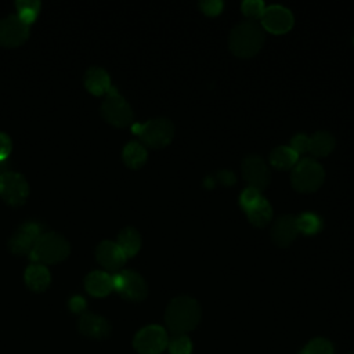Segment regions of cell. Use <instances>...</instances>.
<instances>
[{
    "label": "cell",
    "instance_id": "cell-1",
    "mask_svg": "<svg viewBox=\"0 0 354 354\" xmlns=\"http://www.w3.org/2000/svg\"><path fill=\"white\" fill-rule=\"evenodd\" d=\"M202 310L199 303L189 296L174 297L166 307L165 322L169 330L176 335H185L196 328Z\"/></svg>",
    "mask_w": 354,
    "mask_h": 354
},
{
    "label": "cell",
    "instance_id": "cell-2",
    "mask_svg": "<svg viewBox=\"0 0 354 354\" xmlns=\"http://www.w3.org/2000/svg\"><path fill=\"white\" fill-rule=\"evenodd\" d=\"M266 40L264 29L256 21H243L230 33V50L239 58H250L257 54Z\"/></svg>",
    "mask_w": 354,
    "mask_h": 354
},
{
    "label": "cell",
    "instance_id": "cell-3",
    "mask_svg": "<svg viewBox=\"0 0 354 354\" xmlns=\"http://www.w3.org/2000/svg\"><path fill=\"white\" fill-rule=\"evenodd\" d=\"M71 253L69 242L57 232H44L36 241L29 257L37 264H54L65 260Z\"/></svg>",
    "mask_w": 354,
    "mask_h": 354
},
{
    "label": "cell",
    "instance_id": "cell-4",
    "mask_svg": "<svg viewBox=\"0 0 354 354\" xmlns=\"http://www.w3.org/2000/svg\"><path fill=\"white\" fill-rule=\"evenodd\" d=\"M133 131L145 145L151 148H163L171 142L174 126L166 118H156L142 124H134Z\"/></svg>",
    "mask_w": 354,
    "mask_h": 354
},
{
    "label": "cell",
    "instance_id": "cell-5",
    "mask_svg": "<svg viewBox=\"0 0 354 354\" xmlns=\"http://www.w3.org/2000/svg\"><path fill=\"white\" fill-rule=\"evenodd\" d=\"M324 169L313 158H304L296 163L290 174L292 187L299 192H314L324 183Z\"/></svg>",
    "mask_w": 354,
    "mask_h": 354
},
{
    "label": "cell",
    "instance_id": "cell-6",
    "mask_svg": "<svg viewBox=\"0 0 354 354\" xmlns=\"http://www.w3.org/2000/svg\"><path fill=\"white\" fill-rule=\"evenodd\" d=\"M101 115L109 124L116 127H126L133 122L131 106L113 86H111L106 98L101 104Z\"/></svg>",
    "mask_w": 354,
    "mask_h": 354
},
{
    "label": "cell",
    "instance_id": "cell-7",
    "mask_svg": "<svg viewBox=\"0 0 354 354\" xmlns=\"http://www.w3.org/2000/svg\"><path fill=\"white\" fill-rule=\"evenodd\" d=\"M113 290H116L124 300L141 301L148 295L145 281L140 274L131 270H123L112 275Z\"/></svg>",
    "mask_w": 354,
    "mask_h": 354
},
{
    "label": "cell",
    "instance_id": "cell-8",
    "mask_svg": "<svg viewBox=\"0 0 354 354\" xmlns=\"http://www.w3.org/2000/svg\"><path fill=\"white\" fill-rule=\"evenodd\" d=\"M167 344V332L160 325H147L141 328L133 339V346L140 354H160Z\"/></svg>",
    "mask_w": 354,
    "mask_h": 354
},
{
    "label": "cell",
    "instance_id": "cell-9",
    "mask_svg": "<svg viewBox=\"0 0 354 354\" xmlns=\"http://www.w3.org/2000/svg\"><path fill=\"white\" fill-rule=\"evenodd\" d=\"M29 195V185L25 177L17 171H7L0 176V196L10 206H21Z\"/></svg>",
    "mask_w": 354,
    "mask_h": 354
},
{
    "label": "cell",
    "instance_id": "cell-10",
    "mask_svg": "<svg viewBox=\"0 0 354 354\" xmlns=\"http://www.w3.org/2000/svg\"><path fill=\"white\" fill-rule=\"evenodd\" d=\"M30 25L24 22L17 14L7 15L0 19V46L18 47L24 44L29 36Z\"/></svg>",
    "mask_w": 354,
    "mask_h": 354
},
{
    "label": "cell",
    "instance_id": "cell-11",
    "mask_svg": "<svg viewBox=\"0 0 354 354\" xmlns=\"http://www.w3.org/2000/svg\"><path fill=\"white\" fill-rule=\"evenodd\" d=\"M242 176L249 187L257 191H263L271 181L268 166L257 155H249L242 160Z\"/></svg>",
    "mask_w": 354,
    "mask_h": 354
},
{
    "label": "cell",
    "instance_id": "cell-12",
    "mask_svg": "<svg viewBox=\"0 0 354 354\" xmlns=\"http://www.w3.org/2000/svg\"><path fill=\"white\" fill-rule=\"evenodd\" d=\"M41 235L40 225L35 221H28L19 225L8 241V248L14 254H30L36 241Z\"/></svg>",
    "mask_w": 354,
    "mask_h": 354
},
{
    "label": "cell",
    "instance_id": "cell-13",
    "mask_svg": "<svg viewBox=\"0 0 354 354\" xmlns=\"http://www.w3.org/2000/svg\"><path fill=\"white\" fill-rule=\"evenodd\" d=\"M293 26V15L282 6L267 7L261 15V28L274 33H286Z\"/></svg>",
    "mask_w": 354,
    "mask_h": 354
},
{
    "label": "cell",
    "instance_id": "cell-14",
    "mask_svg": "<svg viewBox=\"0 0 354 354\" xmlns=\"http://www.w3.org/2000/svg\"><path fill=\"white\" fill-rule=\"evenodd\" d=\"M97 261L108 271H118L126 263V256L116 242L102 241L95 249Z\"/></svg>",
    "mask_w": 354,
    "mask_h": 354
},
{
    "label": "cell",
    "instance_id": "cell-15",
    "mask_svg": "<svg viewBox=\"0 0 354 354\" xmlns=\"http://www.w3.org/2000/svg\"><path fill=\"white\" fill-rule=\"evenodd\" d=\"M297 235H299V228H297V220L295 216L286 214L279 217L271 228V239L278 246L290 245Z\"/></svg>",
    "mask_w": 354,
    "mask_h": 354
},
{
    "label": "cell",
    "instance_id": "cell-16",
    "mask_svg": "<svg viewBox=\"0 0 354 354\" xmlns=\"http://www.w3.org/2000/svg\"><path fill=\"white\" fill-rule=\"evenodd\" d=\"M77 328L82 335L90 339H105L111 332V325L108 321L94 313H84L79 318Z\"/></svg>",
    "mask_w": 354,
    "mask_h": 354
},
{
    "label": "cell",
    "instance_id": "cell-17",
    "mask_svg": "<svg viewBox=\"0 0 354 354\" xmlns=\"http://www.w3.org/2000/svg\"><path fill=\"white\" fill-rule=\"evenodd\" d=\"M84 288L94 297H104L113 290L112 275L104 271H91L84 278Z\"/></svg>",
    "mask_w": 354,
    "mask_h": 354
},
{
    "label": "cell",
    "instance_id": "cell-18",
    "mask_svg": "<svg viewBox=\"0 0 354 354\" xmlns=\"http://www.w3.org/2000/svg\"><path fill=\"white\" fill-rule=\"evenodd\" d=\"M84 86L94 95H102L111 88V77L102 68L91 66L84 73Z\"/></svg>",
    "mask_w": 354,
    "mask_h": 354
},
{
    "label": "cell",
    "instance_id": "cell-19",
    "mask_svg": "<svg viewBox=\"0 0 354 354\" xmlns=\"http://www.w3.org/2000/svg\"><path fill=\"white\" fill-rule=\"evenodd\" d=\"M24 279H25L26 286L33 292H44L50 286V282H51L50 271L47 270V267L43 264H37V263L30 264L25 270Z\"/></svg>",
    "mask_w": 354,
    "mask_h": 354
},
{
    "label": "cell",
    "instance_id": "cell-20",
    "mask_svg": "<svg viewBox=\"0 0 354 354\" xmlns=\"http://www.w3.org/2000/svg\"><path fill=\"white\" fill-rule=\"evenodd\" d=\"M243 212L246 213L249 223L254 227H266L272 217L271 205L263 196H260L250 207Z\"/></svg>",
    "mask_w": 354,
    "mask_h": 354
},
{
    "label": "cell",
    "instance_id": "cell-21",
    "mask_svg": "<svg viewBox=\"0 0 354 354\" xmlns=\"http://www.w3.org/2000/svg\"><path fill=\"white\" fill-rule=\"evenodd\" d=\"M116 243L122 249V252L124 253L126 257H133L140 250L141 236L136 228L126 227L120 231Z\"/></svg>",
    "mask_w": 354,
    "mask_h": 354
},
{
    "label": "cell",
    "instance_id": "cell-22",
    "mask_svg": "<svg viewBox=\"0 0 354 354\" xmlns=\"http://www.w3.org/2000/svg\"><path fill=\"white\" fill-rule=\"evenodd\" d=\"M335 148V138L328 131H318L313 137H310L308 152L314 156H326Z\"/></svg>",
    "mask_w": 354,
    "mask_h": 354
},
{
    "label": "cell",
    "instance_id": "cell-23",
    "mask_svg": "<svg viewBox=\"0 0 354 354\" xmlns=\"http://www.w3.org/2000/svg\"><path fill=\"white\" fill-rule=\"evenodd\" d=\"M299 155L290 147H278L270 153L271 166L278 170H288L296 166Z\"/></svg>",
    "mask_w": 354,
    "mask_h": 354
},
{
    "label": "cell",
    "instance_id": "cell-24",
    "mask_svg": "<svg viewBox=\"0 0 354 354\" xmlns=\"http://www.w3.org/2000/svg\"><path fill=\"white\" fill-rule=\"evenodd\" d=\"M123 162L130 169H140L147 160V149L137 141L126 144L123 148Z\"/></svg>",
    "mask_w": 354,
    "mask_h": 354
},
{
    "label": "cell",
    "instance_id": "cell-25",
    "mask_svg": "<svg viewBox=\"0 0 354 354\" xmlns=\"http://www.w3.org/2000/svg\"><path fill=\"white\" fill-rule=\"evenodd\" d=\"M297 220V228L299 232H303L306 235H314L322 228V220L319 216L314 213H303L296 217Z\"/></svg>",
    "mask_w": 354,
    "mask_h": 354
},
{
    "label": "cell",
    "instance_id": "cell-26",
    "mask_svg": "<svg viewBox=\"0 0 354 354\" xmlns=\"http://www.w3.org/2000/svg\"><path fill=\"white\" fill-rule=\"evenodd\" d=\"M17 7V15L26 22L28 25H30L32 22H35L39 10H40V1L37 0H18L15 3Z\"/></svg>",
    "mask_w": 354,
    "mask_h": 354
},
{
    "label": "cell",
    "instance_id": "cell-27",
    "mask_svg": "<svg viewBox=\"0 0 354 354\" xmlns=\"http://www.w3.org/2000/svg\"><path fill=\"white\" fill-rule=\"evenodd\" d=\"M301 354H333V346L325 337H314L304 346Z\"/></svg>",
    "mask_w": 354,
    "mask_h": 354
},
{
    "label": "cell",
    "instance_id": "cell-28",
    "mask_svg": "<svg viewBox=\"0 0 354 354\" xmlns=\"http://www.w3.org/2000/svg\"><path fill=\"white\" fill-rule=\"evenodd\" d=\"M170 354H191L192 342L187 335H176L167 344Z\"/></svg>",
    "mask_w": 354,
    "mask_h": 354
},
{
    "label": "cell",
    "instance_id": "cell-29",
    "mask_svg": "<svg viewBox=\"0 0 354 354\" xmlns=\"http://www.w3.org/2000/svg\"><path fill=\"white\" fill-rule=\"evenodd\" d=\"M266 7L263 1L259 0H246L242 3V12L250 18V21H254L257 18H261Z\"/></svg>",
    "mask_w": 354,
    "mask_h": 354
},
{
    "label": "cell",
    "instance_id": "cell-30",
    "mask_svg": "<svg viewBox=\"0 0 354 354\" xmlns=\"http://www.w3.org/2000/svg\"><path fill=\"white\" fill-rule=\"evenodd\" d=\"M260 191L254 189V188H250L248 187L239 196V205L243 210H246L248 207H250L259 198H260Z\"/></svg>",
    "mask_w": 354,
    "mask_h": 354
},
{
    "label": "cell",
    "instance_id": "cell-31",
    "mask_svg": "<svg viewBox=\"0 0 354 354\" xmlns=\"http://www.w3.org/2000/svg\"><path fill=\"white\" fill-rule=\"evenodd\" d=\"M308 145H310V137L304 134H296L290 140V148L299 155L303 152H308Z\"/></svg>",
    "mask_w": 354,
    "mask_h": 354
},
{
    "label": "cell",
    "instance_id": "cell-32",
    "mask_svg": "<svg viewBox=\"0 0 354 354\" xmlns=\"http://www.w3.org/2000/svg\"><path fill=\"white\" fill-rule=\"evenodd\" d=\"M199 7L207 15H217L223 10V3L221 1H201Z\"/></svg>",
    "mask_w": 354,
    "mask_h": 354
},
{
    "label": "cell",
    "instance_id": "cell-33",
    "mask_svg": "<svg viewBox=\"0 0 354 354\" xmlns=\"http://www.w3.org/2000/svg\"><path fill=\"white\" fill-rule=\"evenodd\" d=\"M11 149H12L11 138L6 133H0V160L8 159Z\"/></svg>",
    "mask_w": 354,
    "mask_h": 354
},
{
    "label": "cell",
    "instance_id": "cell-34",
    "mask_svg": "<svg viewBox=\"0 0 354 354\" xmlns=\"http://www.w3.org/2000/svg\"><path fill=\"white\" fill-rule=\"evenodd\" d=\"M69 308L73 311V313H82L84 308H86V301L82 296H73L71 300H69Z\"/></svg>",
    "mask_w": 354,
    "mask_h": 354
},
{
    "label": "cell",
    "instance_id": "cell-35",
    "mask_svg": "<svg viewBox=\"0 0 354 354\" xmlns=\"http://www.w3.org/2000/svg\"><path fill=\"white\" fill-rule=\"evenodd\" d=\"M217 178H218L224 185H231V184H234V181H235L234 174H232L231 171H227V170L220 171V173L217 174Z\"/></svg>",
    "mask_w": 354,
    "mask_h": 354
},
{
    "label": "cell",
    "instance_id": "cell-36",
    "mask_svg": "<svg viewBox=\"0 0 354 354\" xmlns=\"http://www.w3.org/2000/svg\"><path fill=\"white\" fill-rule=\"evenodd\" d=\"M8 167H10V160H8V159L0 160V176L4 174V173H7V171H10Z\"/></svg>",
    "mask_w": 354,
    "mask_h": 354
},
{
    "label": "cell",
    "instance_id": "cell-37",
    "mask_svg": "<svg viewBox=\"0 0 354 354\" xmlns=\"http://www.w3.org/2000/svg\"><path fill=\"white\" fill-rule=\"evenodd\" d=\"M350 354H354V353H350Z\"/></svg>",
    "mask_w": 354,
    "mask_h": 354
}]
</instances>
